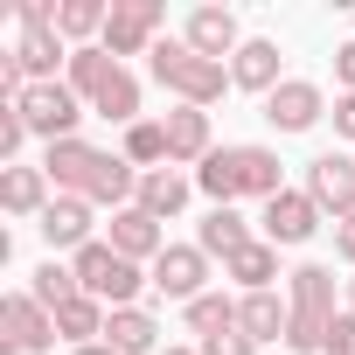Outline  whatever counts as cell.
<instances>
[{
  "label": "cell",
  "mask_w": 355,
  "mask_h": 355,
  "mask_svg": "<svg viewBox=\"0 0 355 355\" xmlns=\"http://www.w3.org/2000/svg\"><path fill=\"white\" fill-rule=\"evenodd\" d=\"M313 230H320V202L306 189H286L265 202V244H306Z\"/></svg>",
  "instance_id": "cell-8"
},
{
  "label": "cell",
  "mask_w": 355,
  "mask_h": 355,
  "mask_svg": "<svg viewBox=\"0 0 355 355\" xmlns=\"http://www.w3.org/2000/svg\"><path fill=\"white\" fill-rule=\"evenodd\" d=\"M182 42H189L196 56H209V63H223V56H237V49H244V35H237V15H230V8H196Z\"/></svg>",
  "instance_id": "cell-11"
},
{
  "label": "cell",
  "mask_w": 355,
  "mask_h": 355,
  "mask_svg": "<svg viewBox=\"0 0 355 355\" xmlns=\"http://www.w3.org/2000/svg\"><path fill=\"white\" fill-rule=\"evenodd\" d=\"M112 251L139 265V258H160V251H167V237H160V223L132 202V209H112Z\"/></svg>",
  "instance_id": "cell-17"
},
{
  "label": "cell",
  "mask_w": 355,
  "mask_h": 355,
  "mask_svg": "<svg viewBox=\"0 0 355 355\" xmlns=\"http://www.w3.org/2000/svg\"><path fill=\"white\" fill-rule=\"evenodd\" d=\"M320 355H355V313H334V327H327V348Z\"/></svg>",
  "instance_id": "cell-35"
},
{
  "label": "cell",
  "mask_w": 355,
  "mask_h": 355,
  "mask_svg": "<svg viewBox=\"0 0 355 355\" xmlns=\"http://www.w3.org/2000/svg\"><path fill=\"white\" fill-rule=\"evenodd\" d=\"M223 272H230V279H237L244 293H272V279H279V244L251 237V244H244V251H237V258H230Z\"/></svg>",
  "instance_id": "cell-22"
},
{
  "label": "cell",
  "mask_w": 355,
  "mask_h": 355,
  "mask_svg": "<svg viewBox=\"0 0 355 355\" xmlns=\"http://www.w3.org/2000/svg\"><path fill=\"white\" fill-rule=\"evenodd\" d=\"M105 21H112V8H105V0H63V15H56V35L84 49V35H105Z\"/></svg>",
  "instance_id": "cell-29"
},
{
  "label": "cell",
  "mask_w": 355,
  "mask_h": 355,
  "mask_svg": "<svg viewBox=\"0 0 355 355\" xmlns=\"http://www.w3.org/2000/svg\"><path fill=\"white\" fill-rule=\"evenodd\" d=\"M105 341H112L119 355H153L160 327H153V313H146V306H119V313L105 320Z\"/></svg>",
  "instance_id": "cell-23"
},
{
  "label": "cell",
  "mask_w": 355,
  "mask_h": 355,
  "mask_svg": "<svg viewBox=\"0 0 355 355\" xmlns=\"http://www.w3.org/2000/svg\"><path fill=\"white\" fill-rule=\"evenodd\" d=\"M98 146L91 139H56L49 153H42V174H49V182L63 189V196H91V174H98Z\"/></svg>",
  "instance_id": "cell-10"
},
{
  "label": "cell",
  "mask_w": 355,
  "mask_h": 355,
  "mask_svg": "<svg viewBox=\"0 0 355 355\" xmlns=\"http://www.w3.org/2000/svg\"><path fill=\"white\" fill-rule=\"evenodd\" d=\"M112 70H119V56H112L105 42H84V49H70V91H77L84 105L105 91V77H112Z\"/></svg>",
  "instance_id": "cell-26"
},
{
  "label": "cell",
  "mask_w": 355,
  "mask_h": 355,
  "mask_svg": "<svg viewBox=\"0 0 355 355\" xmlns=\"http://www.w3.org/2000/svg\"><path fill=\"white\" fill-rule=\"evenodd\" d=\"M21 139H28V119L8 105V112H0V160H15V153H21Z\"/></svg>",
  "instance_id": "cell-33"
},
{
  "label": "cell",
  "mask_w": 355,
  "mask_h": 355,
  "mask_svg": "<svg viewBox=\"0 0 355 355\" xmlns=\"http://www.w3.org/2000/svg\"><path fill=\"white\" fill-rule=\"evenodd\" d=\"M160 355H202V348H160Z\"/></svg>",
  "instance_id": "cell-40"
},
{
  "label": "cell",
  "mask_w": 355,
  "mask_h": 355,
  "mask_svg": "<svg viewBox=\"0 0 355 355\" xmlns=\"http://www.w3.org/2000/svg\"><path fill=\"white\" fill-rule=\"evenodd\" d=\"M334 132H341V139H355V91H341V98H334Z\"/></svg>",
  "instance_id": "cell-36"
},
{
  "label": "cell",
  "mask_w": 355,
  "mask_h": 355,
  "mask_svg": "<svg viewBox=\"0 0 355 355\" xmlns=\"http://www.w3.org/2000/svg\"><path fill=\"white\" fill-rule=\"evenodd\" d=\"M334 251L355 265V216H341V223H334Z\"/></svg>",
  "instance_id": "cell-38"
},
{
  "label": "cell",
  "mask_w": 355,
  "mask_h": 355,
  "mask_svg": "<svg viewBox=\"0 0 355 355\" xmlns=\"http://www.w3.org/2000/svg\"><path fill=\"white\" fill-rule=\"evenodd\" d=\"M230 327H237V300H223V293H202V300H189V334L216 341V334H230Z\"/></svg>",
  "instance_id": "cell-30"
},
{
  "label": "cell",
  "mask_w": 355,
  "mask_h": 355,
  "mask_svg": "<svg viewBox=\"0 0 355 355\" xmlns=\"http://www.w3.org/2000/svg\"><path fill=\"white\" fill-rule=\"evenodd\" d=\"M230 84L237 91H258V98H272L286 77H279V42H265V35H251L237 56H230Z\"/></svg>",
  "instance_id": "cell-12"
},
{
  "label": "cell",
  "mask_w": 355,
  "mask_h": 355,
  "mask_svg": "<svg viewBox=\"0 0 355 355\" xmlns=\"http://www.w3.org/2000/svg\"><path fill=\"white\" fill-rule=\"evenodd\" d=\"M202 279H209V251L202 244H167L160 258H153V293H167V300H202Z\"/></svg>",
  "instance_id": "cell-5"
},
{
  "label": "cell",
  "mask_w": 355,
  "mask_h": 355,
  "mask_svg": "<svg viewBox=\"0 0 355 355\" xmlns=\"http://www.w3.org/2000/svg\"><path fill=\"white\" fill-rule=\"evenodd\" d=\"M125 160L153 174V167L167 160V125H160V119H139V125H125Z\"/></svg>",
  "instance_id": "cell-31"
},
{
  "label": "cell",
  "mask_w": 355,
  "mask_h": 355,
  "mask_svg": "<svg viewBox=\"0 0 355 355\" xmlns=\"http://www.w3.org/2000/svg\"><path fill=\"white\" fill-rule=\"evenodd\" d=\"M91 112L112 119V125H139V77H132V70H112L105 91L91 98Z\"/></svg>",
  "instance_id": "cell-27"
},
{
  "label": "cell",
  "mask_w": 355,
  "mask_h": 355,
  "mask_svg": "<svg viewBox=\"0 0 355 355\" xmlns=\"http://www.w3.org/2000/svg\"><path fill=\"white\" fill-rule=\"evenodd\" d=\"M334 77H341V91H355V42L334 49Z\"/></svg>",
  "instance_id": "cell-37"
},
{
  "label": "cell",
  "mask_w": 355,
  "mask_h": 355,
  "mask_svg": "<svg viewBox=\"0 0 355 355\" xmlns=\"http://www.w3.org/2000/svg\"><path fill=\"white\" fill-rule=\"evenodd\" d=\"M237 182H244V196H258V202L286 196V182H279V153H272V146H237Z\"/></svg>",
  "instance_id": "cell-24"
},
{
  "label": "cell",
  "mask_w": 355,
  "mask_h": 355,
  "mask_svg": "<svg viewBox=\"0 0 355 355\" xmlns=\"http://www.w3.org/2000/svg\"><path fill=\"white\" fill-rule=\"evenodd\" d=\"M153 84L174 91L182 105H196V112H209V105L230 91V70L209 63V56H196L189 42H153Z\"/></svg>",
  "instance_id": "cell-1"
},
{
  "label": "cell",
  "mask_w": 355,
  "mask_h": 355,
  "mask_svg": "<svg viewBox=\"0 0 355 355\" xmlns=\"http://www.w3.org/2000/svg\"><path fill=\"white\" fill-rule=\"evenodd\" d=\"M70 355H119L112 341H91V348H70Z\"/></svg>",
  "instance_id": "cell-39"
},
{
  "label": "cell",
  "mask_w": 355,
  "mask_h": 355,
  "mask_svg": "<svg viewBox=\"0 0 355 355\" xmlns=\"http://www.w3.org/2000/svg\"><path fill=\"white\" fill-rule=\"evenodd\" d=\"M237 327L265 348V341H286L293 334V300H279V293H244L237 300Z\"/></svg>",
  "instance_id": "cell-13"
},
{
  "label": "cell",
  "mask_w": 355,
  "mask_h": 355,
  "mask_svg": "<svg viewBox=\"0 0 355 355\" xmlns=\"http://www.w3.org/2000/svg\"><path fill=\"white\" fill-rule=\"evenodd\" d=\"M15 63L28 70V84H56V63H70V42H63L56 28H21Z\"/></svg>",
  "instance_id": "cell-18"
},
{
  "label": "cell",
  "mask_w": 355,
  "mask_h": 355,
  "mask_svg": "<svg viewBox=\"0 0 355 355\" xmlns=\"http://www.w3.org/2000/svg\"><path fill=\"white\" fill-rule=\"evenodd\" d=\"M153 223H167V216H182V202H189V174H174V167H153V174H139V196H132Z\"/></svg>",
  "instance_id": "cell-20"
},
{
  "label": "cell",
  "mask_w": 355,
  "mask_h": 355,
  "mask_svg": "<svg viewBox=\"0 0 355 355\" xmlns=\"http://www.w3.org/2000/svg\"><path fill=\"white\" fill-rule=\"evenodd\" d=\"M196 189H202L216 209H230V202L244 196V182H237V146H216V153L196 167Z\"/></svg>",
  "instance_id": "cell-25"
},
{
  "label": "cell",
  "mask_w": 355,
  "mask_h": 355,
  "mask_svg": "<svg viewBox=\"0 0 355 355\" xmlns=\"http://www.w3.org/2000/svg\"><path fill=\"white\" fill-rule=\"evenodd\" d=\"M306 196L320 202V216L334 209V223L355 216V160H348V153H320V160H306Z\"/></svg>",
  "instance_id": "cell-7"
},
{
  "label": "cell",
  "mask_w": 355,
  "mask_h": 355,
  "mask_svg": "<svg viewBox=\"0 0 355 355\" xmlns=\"http://www.w3.org/2000/svg\"><path fill=\"white\" fill-rule=\"evenodd\" d=\"M49 189L56 182H49L42 167H0V209H8V216H42L56 202Z\"/></svg>",
  "instance_id": "cell-15"
},
{
  "label": "cell",
  "mask_w": 355,
  "mask_h": 355,
  "mask_svg": "<svg viewBox=\"0 0 355 355\" xmlns=\"http://www.w3.org/2000/svg\"><path fill=\"white\" fill-rule=\"evenodd\" d=\"M160 125H167V167H174V160H196V167H202V160L216 153V146H209V112H196V105H174Z\"/></svg>",
  "instance_id": "cell-14"
},
{
  "label": "cell",
  "mask_w": 355,
  "mask_h": 355,
  "mask_svg": "<svg viewBox=\"0 0 355 355\" xmlns=\"http://www.w3.org/2000/svg\"><path fill=\"white\" fill-rule=\"evenodd\" d=\"M42 237H49V251H84L91 244V202L84 196H56L42 209Z\"/></svg>",
  "instance_id": "cell-16"
},
{
  "label": "cell",
  "mask_w": 355,
  "mask_h": 355,
  "mask_svg": "<svg viewBox=\"0 0 355 355\" xmlns=\"http://www.w3.org/2000/svg\"><path fill=\"white\" fill-rule=\"evenodd\" d=\"M28 293L56 313V306H63V300H77L84 286H77V272H70V265H56V258H49V265H35V286H28Z\"/></svg>",
  "instance_id": "cell-32"
},
{
  "label": "cell",
  "mask_w": 355,
  "mask_h": 355,
  "mask_svg": "<svg viewBox=\"0 0 355 355\" xmlns=\"http://www.w3.org/2000/svg\"><path fill=\"white\" fill-rule=\"evenodd\" d=\"M348 313H355V279H348Z\"/></svg>",
  "instance_id": "cell-41"
},
{
  "label": "cell",
  "mask_w": 355,
  "mask_h": 355,
  "mask_svg": "<svg viewBox=\"0 0 355 355\" xmlns=\"http://www.w3.org/2000/svg\"><path fill=\"white\" fill-rule=\"evenodd\" d=\"M105 300H91V293H77V300H63L56 306V341H70V348H91V341H105Z\"/></svg>",
  "instance_id": "cell-19"
},
{
  "label": "cell",
  "mask_w": 355,
  "mask_h": 355,
  "mask_svg": "<svg viewBox=\"0 0 355 355\" xmlns=\"http://www.w3.org/2000/svg\"><path fill=\"white\" fill-rule=\"evenodd\" d=\"M153 35H160V0H119V8H112V21H105V49L112 56H153Z\"/></svg>",
  "instance_id": "cell-6"
},
{
  "label": "cell",
  "mask_w": 355,
  "mask_h": 355,
  "mask_svg": "<svg viewBox=\"0 0 355 355\" xmlns=\"http://www.w3.org/2000/svg\"><path fill=\"white\" fill-rule=\"evenodd\" d=\"M119 265H125V258H119L112 244H84V251L70 258V272H77V286H84L91 300H112V286H119Z\"/></svg>",
  "instance_id": "cell-21"
},
{
  "label": "cell",
  "mask_w": 355,
  "mask_h": 355,
  "mask_svg": "<svg viewBox=\"0 0 355 355\" xmlns=\"http://www.w3.org/2000/svg\"><path fill=\"white\" fill-rule=\"evenodd\" d=\"M202 355H258V341H251L244 327H230V334H216V341H202Z\"/></svg>",
  "instance_id": "cell-34"
},
{
  "label": "cell",
  "mask_w": 355,
  "mask_h": 355,
  "mask_svg": "<svg viewBox=\"0 0 355 355\" xmlns=\"http://www.w3.org/2000/svg\"><path fill=\"white\" fill-rule=\"evenodd\" d=\"M0 355H35L56 341V313L35 300V293H8V306H0Z\"/></svg>",
  "instance_id": "cell-4"
},
{
  "label": "cell",
  "mask_w": 355,
  "mask_h": 355,
  "mask_svg": "<svg viewBox=\"0 0 355 355\" xmlns=\"http://www.w3.org/2000/svg\"><path fill=\"white\" fill-rule=\"evenodd\" d=\"M320 112H327V98H320V84H306V77H286V84L265 98V119H272L279 132H306V125H320Z\"/></svg>",
  "instance_id": "cell-9"
},
{
  "label": "cell",
  "mask_w": 355,
  "mask_h": 355,
  "mask_svg": "<svg viewBox=\"0 0 355 355\" xmlns=\"http://www.w3.org/2000/svg\"><path fill=\"white\" fill-rule=\"evenodd\" d=\"M15 112L28 119V132H42V139L56 146V139H77V119H84V98H77L70 84H28Z\"/></svg>",
  "instance_id": "cell-3"
},
{
  "label": "cell",
  "mask_w": 355,
  "mask_h": 355,
  "mask_svg": "<svg viewBox=\"0 0 355 355\" xmlns=\"http://www.w3.org/2000/svg\"><path fill=\"white\" fill-rule=\"evenodd\" d=\"M286 300H293V334H286V348H300V355L327 348V327H334V272H327V265H300Z\"/></svg>",
  "instance_id": "cell-2"
},
{
  "label": "cell",
  "mask_w": 355,
  "mask_h": 355,
  "mask_svg": "<svg viewBox=\"0 0 355 355\" xmlns=\"http://www.w3.org/2000/svg\"><path fill=\"white\" fill-rule=\"evenodd\" d=\"M196 244H202L209 258H223V265H230V258L251 244V230H244V216H237V209H209V216H202V230H196Z\"/></svg>",
  "instance_id": "cell-28"
}]
</instances>
